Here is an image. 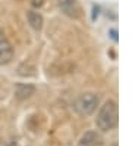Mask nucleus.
<instances>
[{"label": "nucleus", "mask_w": 132, "mask_h": 146, "mask_svg": "<svg viewBox=\"0 0 132 146\" xmlns=\"http://www.w3.org/2000/svg\"><path fill=\"white\" fill-rule=\"evenodd\" d=\"M26 21H28V24L31 25V28L40 31L43 28V24H44V19H43V15L37 11H28L26 12Z\"/></svg>", "instance_id": "obj_7"}, {"label": "nucleus", "mask_w": 132, "mask_h": 146, "mask_svg": "<svg viewBox=\"0 0 132 146\" xmlns=\"http://www.w3.org/2000/svg\"><path fill=\"white\" fill-rule=\"evenodd\" d=\"M56 3L59 6V9L66 16L74 18V19L79 18V15H81V7H79L76 0H56Z\"/></svg>", "instance_id": "obj_4"}, {"label": "nucleus", "mask_w": 132, "mask_h": 146, "mask_svg": "<svg viewBox=\"0 0 132 146\" xmlns=\"http://www.w3.org/2000/svg\"><path fill=\"white\" fill-rule=\"evenodd\" d=\"M114 146H118V145H114Z\"/></svg>", "instance_id": "obj_10"}, {"label": "nucleus", "mask_w": 132, "mask_h": 146, "mask_svg": "<svg viewBox=\"0 0 132 146\" xmlns=\"http://www.w3.org/2000/svg\"><path fill=\"white\" fill-rule=\"evenodd\" d=\"M34 93H35V87H34L32 84L19 83V84H16V87H15V98L19 99V100L31 98Z\"/></svg>", "instance_id": "obj_6"}, {"label": "nucleus", "mask_w": 132, "mask_h": 146, "mask_svg": "<svg viewBox=\"0 0 132 146\" xmlns=\"http://www.w3.org/2000/svg\"><path fill=\"white\" fill-rule=\"evenodd\" d=\"M13 55L15 50L12 43L3 34V31H0V65H7L13 59Z\"/></svg>", "instance_id": "obj_3"}, {"label": "nucleus", "mask_w": 132, "mask_h": 146, "mask_svg": "<svg viewBox=\"0 0 132 146\" xmlns=\"http://www.w3.org/2000/svg\"><path fill=\"white\" fill-rule=\"evenodd\" d=\"M31 3L34 7H41L44 5V0H31Z\"/></svg>", "instance_id": "obj_9"}, {"label": "nucleus", "mask_w": 132, "mask_h": 146, "mask_svg": "<svg viewBox=\"0 0 132 146\" xmlns=\"http://www.w3.org/2000/svg\"><path fill=\"white\" fill-rule=\"evenodd\" d=\"M2 146H19V143H18V140H16V139H11V140L5 142Z\"/></svg>", "instance_id": "obj_8"}, {"label": "nucleus", "mask_w": 132, "mask_h": 146, "mask_svg": "<svg viewBox=\"0 0 132 146\" xmlns=\"http://www.w3.org/2000/svg\"><path fill=\"white\" fill-rule=\"evenodd\" d=\"M103 142L100 133H97L94 130H90V131H85L81 139L78 142V146H100Z\"/></svg>", "instance_id": "obj_5"}, {"label": "nucleus", "mask_w": 132, "mask_h": 146, "mask_svg": "<svg viewBox=\"0 0 132 146\" xmlns=\"http://www.w3.org/2000/svg\"><path fill=\"white\" fill-rule=\"evenodd\" d=\"M99 102H100V98L97 96L95 93H91V92H87V93H82L74 100V109L75 112L79 114L81 117H88L91 115L94 111L99 106Z\"/></svg>", "instance_id": "obj_2"}, {"label": "nucleus", "mask_w": 132, "mask_h": 146, "mask_svg": "<svg viewBox=\"0 0 132 146\" xmlns=\"http://www.w3.org/2000/svg\"><path fill=\"white\" fill-rule=\"evenodd\" d=\"M118 121H119L118 104L114 100L104 102V105L100 108L99 114H97V118H95V124L99 127V130L103 133L112 131L116 128Z\"/></svg>", "instance_id": "obj_1"}]
</instances>
